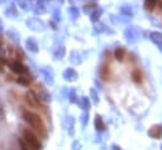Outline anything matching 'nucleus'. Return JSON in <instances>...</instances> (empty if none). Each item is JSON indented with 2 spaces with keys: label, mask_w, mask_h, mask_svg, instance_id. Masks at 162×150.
I'll return each instance as SVG.
<instances>
[{
  "label": "nucleus",
  "mask_w": 162,
  "mask_h": 150,
  "mask_svg": "<svg viewBox=\"0 0 162 150\" xmlns=\"http://www.w3.org/2000/svg\"><path fill=\"white\" fill-rule=\"evenodd\" d=\"M158 5H160V6H158V8H160V9H161V10H162V0H160V3H158Z\"/></svg>",
  "instance_id": "21"
},
{
  "label": "nucleus",
  "mask_w": 162,
  "mask_h": 150,
  "mask_svg": "<svg viewBox=\"0 0 162 150\" xmlns=\"http://www.w3.org/2000/svg\"><path fill=\"white\" fill-rule=\"evenodd\" d=\"M17 82L19 84H23V86H29V83H30L29 74H28V77H19V78H17Z\"/></svg>",
  "instance_id": "15"
},
{
  "label": "nucleus",
  "mask_w": 162,
  "mask_h": 150,
  "mask_svg": "<svg viewBox=\"0 0 162 150\" xmlns=\"http://www.w3.org/2000/svg\"><path fill=\"white\" fill-rule=\"evenodd\" d=\"M63 77L66 78L67 81H75V80H76V77H77V73L75 72L73 69L69 68V69H66V71H65V73H63Z\"/></svg>",
  "instance_id": "6"
},
{
  "label": "nucleus",
  "mask_w": 162,
  "mask_h": 150,
  "mask_svg": "<svg viewBox=\"0 0 162 150\" xmlns=\"http://www.w3.org/2000/svg\"><path fill=\"white\" fill-rule=\"evenodd\" d=\"M26 101L32 107H36V109H38V107H39V100H38L37 95L33 91H28L26 93Z\"/></svg>",
  "instance_id": "4"
},
{
  "label": "nucleus",
  "mask_w": 162,
  "mask_h": 150,
  "mask_svg": "<svg viewBox=\"0 0 162 150\" xmlns=\"http://www.w3.org/2000/svg\"><path fill=\"white\" fill-rule=\"evenodd\" d=\"M26 46H27V48L30 52H33V53H37L38 52V46H37V43L34 42V39H27Z\"/></svg>",
  "instance_id": "7"
},
{
  "label": "nucleus",
  "mask_w": 162,
  "mask_h": 150,
  "mask_svg": "<svg viewBox=\"0 0 162 150\" xmlns=\"http://www.w3.org/2000/svg\"><path fill=\"white\" fill-rule=\"evenodd\" d=\"M8 36L10 37V39H12V40H14V42H19V38H18L19 34H17L14 30H9V32H8Z\"/></svg>",
  "instance_id": "16"
},
{
  "label": "nucleus",
  "mask_w": 162,
  "mask_h": 150,
  "mask_svg": "<svg viewBox=\"0 0 162 150\" xmlns=\"http://www.w3.org/2000/svg\"><path fill=\"white\" fill-rule=\"evenodd\" d=\"M100 76H101V78L104 81L109 80V77H110V71H109V67H108L106 64L101 67V69H100Z\"/></svg>",
  "instance_id": "8"
},
{
  "label": "nucleus",
  "mask_w": 162,
  "mask_h": 150,
  "mask_svg": "<svg viewBox=\"0 0 162 150\" xmlns=\"http://www.w3.org/2000/svg\"><path fill=\"white\" fill-rule=\"evenodd\" d=\"M5 119V112H4V109L0 106V120H4Z\"/></svg>",
  "instance_id": "18"
},
{
  "label": "nucleus",
  "mask_w": 162,
  "mask_h": 150,
  "mask_svg": "<svg viewBox=\"0 0 162 150\" xmlns=\"http://www.w3.org/2000/svg\"><path fill=\"white\" fill-rule=\"evenodd\" d=\"M0 32H3V23H2V20H0Z\"/></svg>",
  "instance_id": "20"
},
{
  "label": "nucleus",
  "mask_w": 162,
  "mask_h": 150,
  "mask_svg": "<svg viewBox=\"0 0 162 150\" xmlns=\"http://www.w3.org/2000/svg\"><path fill=\"white\" fill-rule=\"evenodd\" d=\"M157 2H158V0H146V3H144L146 9L147 10H153L156 4H157Z\"/></svg>",
  "instance_id": "14"
},
{
  "label": "nucleus",
  "mask_w": 162,
  "mask_h": 150,
  "mask_svg": "<svg viewBox=\"0 0 162 150\" xmlns=\"http://www.w3.org/2000/svg\"><path fill=\"white\" fill-rule=\"evenodd\" d=\"M132 78H133V81L136 82V83H141L142 82V73H141V71H138V69H136V71H133V73H132Z\"/></svg>",
  "instance_id": "12"
},
{
  "label": "nucleus",
  "mask_w": 162,
  "mask_h": 150,
  "mask_svg": "<svg viewBox=\"0 0 162 150\" xmlns=\"http://www.w3.org/2000/svg\"><path fill=\"white\" fill-rule=\"evenodd\" d=\"M19 146H20V150H29V146L24 141V139H19Z\"/></svg>",
  "instance_id": "17"
},
{
  "label": "nucleus",
  "mask_w": 162,
  "mask_h": 150,
  "mask_svg": "<svg viewBox=\"0 0 162 150\" xmlns=\"http://www.w3.org/2000/svg\"><path fill=\"white\" fill-rule=\"evenodd\" d=\"M5 14H6L8 17H12V18L17 17V6H15L14 4H10V6L5 10Z\"/></svg>",
  "instance_id": "11"
},
{
  "label": "nucleus",
  "mask_w": 162,
  "mask_h": 150,
  "mask_svg": "<svg viewBox=\"0 0 162 150\" xmlns=\"http://www.w3.org/2000/svg\"><path fill=\"white\" fill-rule=\"evenodd\" d=\"M95 127H96V130H98V131H103L104 129H105L104 122L101 121L100 116H96V119H95Z\"/></svg>",
  "instance_id": "13"
},
{
  "label": "nucleus",
  "mask_w": 162,
  "mask_h": 150,
  "mask_svg": "<svg viewBox=\"0 0 162 150\" xmlns=\"http://www.w3.org/2000/svg\"><path fill=\"white\" fill-rule=\"evenodd\" d=\"M10 68H12V71L17 74H28V68L20 61L13 62L12 64H10Z\"/></svg>",
  "instance_id": "3"
},
{
  "label": "nucleus",
  "mask_w": 162,
  "mask_h": 150,
  "mask_svg": "<svg viewBox=\"0 0 162 150\" xmlns=\"http://www.w3.org/2000/svg\"><path fill=\"white\" fill-rule=\"evenodd\" d=\"M23 137H24V141L28 144L29 148H32L33 150H41L42 145L38 140V137L29 130H24L23 131Z\"/></svg>",
  "instance_id": "2"
},
{
  "label": "nucleus",
  "mask_w": 162,
  "mask_h": 150,
  "mask_svg": "<svg viewBox=\"0 0 162 150\" xmlns=\"http://www.w3.org/2000/svg\"><path fill=\"white\" fill-rule=\"evenodd\" d=\"M4 72V66L3 64H0V73H3Z\"/></svg>",
  "instance_id": "19"
},
{
  "label": "nucleus",
  "mask_w": 162,
  "mask_h": 150,
  "mask_svg": "<svg viewBox=\"0 0 162 150\" xmlns=\"http://www.w3.org/2000/svg\"><path fill=\"white\" fill-rule=\"evenodd\" d=\"M27 24L30 29H34V30H39V29H43V24L42 21L37 20V19H30L27 21Z\"/></svg>",
  "instance_id": "5"
},
{
  "label": "nucleus",
  "mask_w": 162,
  "mask_h": 150,
  "mask_svg": "<svg viewBox=\"0 0 162 150\" xmlns=\"http://www.w3.org/2000/svg\"><path fill=\"white\" fill-rule=\"evenodd\" d=\"M149 135L153 136V137H156V139H160L161 135H162V129H161L160 126H153V127L149 130Z\"/></svg>",
  "instance_id": "9"
},
{
  "label": "nucleus",
  "mask_w": 162,
  "mask_h": 150,
  "mask_svg": "<svg viewBox=\"0 0 162 150\" xmlns=\"http://www.w3.org/2000/svg\"><path fill=\"white\" fill-rule=\"evenodd\" d=\"M23 119L26 120V122L28 125H30L34 129V130H37L39 133V135H42V136H46L47 135V130H46L45 125H43L42 119L39 117V115L27 111V112L23 114Z\"/></svg>",
  "instance_id": "1"
},
{
  "label": "nucleus",
  "mask_w": 162,
  "mask_h": 150,
  "mask_svg": "<svg viewBox=\"0 0 162 150\" xmlns=\"http://www.w3.org/2000/svg\"><path fill=\"white\" fill-rule=\"evenodd\" d=\"M114 54H115V58H117L118 61L122 62V61L124 59V57H125V49H124V48H118V49H115Z\"/></svg>",
  "instance_id": "10"
}]
</instances>
